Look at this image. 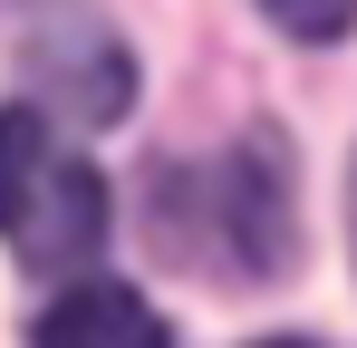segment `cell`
<instances>
[{
  "label": "cell",
  "instance_id": "1",
  "mask_svg": "<svg viewBox=\"0 0 357 348\" xmlns=\"http://www.w3.org/2000/svg\"><path fill=\"white\" fill-rule=\"evenodd\" d=\"M0 242L20 271H87L107 242V174L49 126V107H0Z\"/></svg>",
  "mask_w": 357,
  "mask_h": 348
},
{
  "label": "cell",
  "instance_id": "2",
  "mask_svg": "<svg viewBox=\"0 0 357 348\" xmlns=\"http://www.w3.org/2000/svg\"><path fill=\"white\" fill-rule=\"evenodd\" d=\"M20 68H29L59 107H77L87 126H107V116L135 107V68H126V49L107 39V20H97V10H77V0H49V10L29 20Z\"/></svg>",
  "mask_w": 357,
  "mask_h": 348
},
{
  "label": "cell",
  "instance_id": "3",
  "mask_svg": "<svg viewBox=\"0 0 357 348\" xmlns=\"http://www.w3.org/2000/svg\"><path fill=\"white\" fill-rule=\"evenodd\" d=\"M213 223H222V252L232 271H290V165H280V136H241V155L213 174Z\"/></svg>",
  "mask_w": 357,
  "mask_h": 348
},
{
  "label": "cell",
  "instance_id": "4",
  "mask_svg": "<svg viewBox=\"0 0 357 348\" xmlns=\"http://www.w3.org/2000/svg\"><path fill=\"white\" fill-rule=\"evenodd\" d=\"M29 348H174V329L126 281H77V290H59L39 310V339Z\"/></svg>",
  "mask_w": 357,
  "mask_h": 348
},
{
  "label": "cell",
  "instance_id": "5",
  "mask_svg": "<svg viewBox=\"0 0 357 348\" xmlns=\"http://www.w3.org/2000/svg\"><path fill=\"white\" fill-rule=\"evenodd\" d=\"M261 10H271V29H290V39H319V49L357 29V0H261Z\"/></svg>",
  "mask_w": 357,
  "mask_h": 348
},
{
  "label": "cell",
  "instance_id": "6",
  "mask_svg": "<svg viewBox=\"0 0 357 348\" xmlns=\"http://www.w3.org/2000/svg\"><path fill=\"white\" fill-rule=\"evenodd\" d=\"M348 242H357V174H348Z\"/></svg>",
  "mask_w": 357,
  "mask_h": 348
},
{
  "label": "cell",
  "instance_id": "7",
  "mask_svg": "<svg viewBox=\"0 0 357 348\" xmlns=\"http://www.w3.org/2000/svg\"><path fill=\"white\" fill-rule=\"evenodd\" d=\"M261 348H309V339H261Z\"/></svg>",
  "mask_w": 357,
  "mask_h": 348
}]
</instances>
